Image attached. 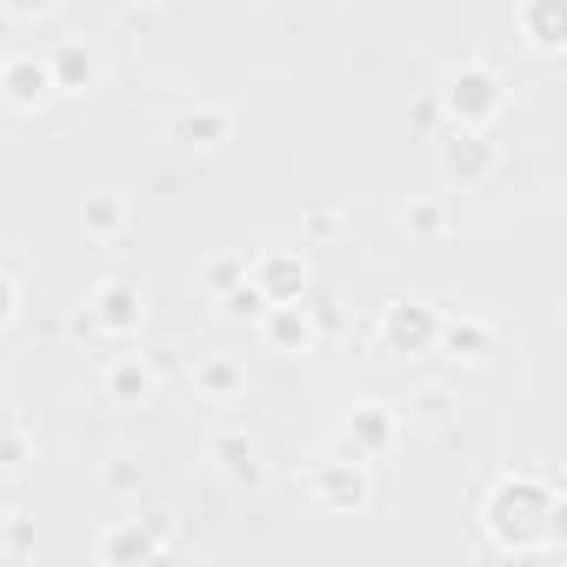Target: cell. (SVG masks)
<instances>
[{
    "label": "cell",
    "mask_w": 567,
    "mask_h": 567,
    "mask_svg": "<svg viewBox=\"0 0 567 567\" xmlns=\"http://www.w3.org/2000/svg\"><path fill=\"white\" fill-rule=\"evenodd\" d=\"M474 520L487 534V554H560V487L547 474H494Z\"/></svg>",
    "instance_id": "obj_1"
},
{
    "label": "cell",
    "mask_w": 567,
    "mask_h": 567,
    "mask_svg": "<svg viewBox=\"0 0 567 567\" xmlns=\"http://www.w3.org/2000/svg\"><path fill=\"white\" fill-rule=\"evenodd\" d=\"M434 107L447 114V127H494V121L507 114V81H501L487 61H461V68L441 74Z\"/></svg>",
    "instance_id": "obj_2"
},
{
    "label": "cell",
    "mask_w": 567,
    "mask_h": 567,
    "mask_svg": "<svg viewBox=\"0 0 567 567\" xmlns=\"http://www.w3.org/2000/svg\"><path fill=\"white\" fill-rule=\"evenodd\" d=\"M141 321H147V295H141V280H127V274H107L101 288L87 295V308L68 321L81 341H134L141 334Z\"/></svg>",
    "instance_id": "obj_3"
},
{
    "label": "cell",
    "mask_w": 567,
    "mask_h": 567,
    "mask_svg": "<svg viewBox=\"0 0 567 567\" xmlns=\"http://www.w3.org/2000/svg\"><path fill=\"white\" fill-rule=\"evenodd\" d=\"M301 487H308V501L321 514H368L374 507V461H361V454H321L301 474Z\"/></svg>",
    "instance_id": "obj_4"
},
{
    "label": "cell",
    "mask_w": 567,
    "mask_h": 567,
    "mask_svg": "<svg viewBox=\"0 0 567 567\" xmlns=\"http://www.w3.org/2000/svg\"><path fill=\"white\" fill-rule=\"evenodd\" d=\"M368 334H374L381 354L427 361V354H434V334H441V301H388Z\"/></svg>",
    "instance_id": "obj_5"
},
{
    "label": "cell",
    "mask_w": 567,
    "mask_h": 567,
    "mask_svg": "<svg viewBox=\"0 0 567 567\" xmlns=\"http://www.w3.org/2000/svg\"><path fill=\"white\" fill-rule=\"evenodd\" d=\"M434 167H441V181L461 187V194L487 187L494 167H501V141H494V127H447V141L434 147Z\"/></svg>",
    "instance_id": "obj_6"
},
{
    "label": "cell",
    "mask_w": 567,
    "mask_h": 567,
    "mask_svg": "<svg viewBox=\"0 0 567 567\" xmlns=\"http://www.w3.org/2000/svg\"><path fill=\"white\" fill-rule=\"evenodd\" d=\"M254 334H260L267 354H288L295 361V354H315L328 328H321V308L315 301H267V315L254 321Z\"/></svg>",
    "instance_id": "obj_7"
},
{
    "label": "cell",
    "mask_w": 567,
    "mask_h": 567,
    "mask_svg": "<svg viewBox=\"0 0 567 567\" xmlns=\"http://www.w3.org/2000/svg\"><path fill=\"white\" fill-rule=\"evenodd\" d=\"M401 441H408V427H401V408H388V401H354L348 421H341V447L361 454V461H381Z\"/></svg>",
    "instance_id": "obj_8"
},
{
    "label": "cell",
    "mask_w": 567,
    "mask_h": 567,
    "mask_svg": "<svg viewBox=\"0 0 567 567\" xmlns=\"http://www.w3.org/2000/svg\"><path fill=\"white\" fill-rule=\"evenodd\" d=\"M174 547H181L174 527H154L147 514H121V520L94 540V560L121 567V560H161V554H174Z\"/></svg>",
    "instance_id": "obj_9"
},
{
    "label": "cell",
    "mask_w": 567,
    "mask_h": 567,
    "mask_svg": "<svg viewBox=\"0 0 567 567\" xmlns=\"http://www.w3.org/2000/svg\"><path fill=\"white\" fill-rule=\"evenodd\" d=\"M61 87H54V68H48V54H34V48H21V54H0V101H8L14 114H34V107H48Z\"/></svg>",
    "instance_id": "obj_10"
},
{
    "label": "cell",
    "mask_w": 567,
    "mask_h": 567,
    "mask_svg": "<svg viewBox=\"0 0 567 567\" xmlns=\"http://www.w3.org/2000/svg\"><path fill=\"white\" fill-rule=\"evenodd\" d=\"M154 394H161V374L147 354H107L101 361V401L107 408L134 414V408H154Z\"/></svg>",
    "instance_id": "obj_11"
},
{
    "label": "cell",
    "mask_w": 567,
    "mask_h": 567,
    "mask_svg": "<svg viewBox=\"0 0 567 567\" xmlns=\"http://www.w3.org/2000/svg\"><path fill=\"white\" fill-rule=\"evenodd\" d=\"M247 280H254L267 301H308V288H315L301 247H267V254H254L247 260Z\"/></svg>",
    "instance_id": "obj_12"
},
{
    "label": "cell",
    "mask_w": 567,
    "mask_h": 567,
    "mask_svg": "<svg viewBox=\"0 0 567 567\" xmlns=\"http://www.w3.org/2000/svg\"><path fill=\"white\" fill-rule=\"evenodd\" d=\"M434 354H447L454 368H487L501 354V328L481 321V315H441V334H434Z\"/></svg>",
    "instance_id": "obj_13"
},
{
    "label": "cell",
    "mask_w": 567,
    "mask_h": 567,
    "mask_svg": "<svg viewBox=\"0 0 567 567\" xmlns=\"http://www.w3.org/2000/svg\"><path fill=\"white\" fill-rule=\"evenodd\" d=\"M207 461H214V474H220L227 487H260V481H267V454H260V441L240 434V427H220V434L207 441Z\"/></svg>",
    "instance_id": "obj_14"
},
{
    "label": "cell",
    "mask_w": 567,
    "mask_h": 567,
    "mask_svg": "<svg viewBox=\"0 0 567 567\" xmlns=\"http://www.w3.org/2000/svg\"><path fill=\"white\" fill-rule=\"evenodd\" d=\"M187 381H194V394H200L207 408H234V401L247 394V361H240V354H194Z\"/></svg>",
    "instance_id": "obj_15"
},
{
    "label": "cell",
    "mask_w": 567,
    "mask_h": 567,
    "mask_svg": "<svg viewBox=\"0 0 567 567\" xmlns=\"http://www.w3.org/2000/svg\"><path fill=\"white\" fill-rule=\"evenodd\" d=\"M520 41L527 54L554 61L567 48V0H520Z\"/></svg>",
    "instance_id": "obj_16"
},
{
    "label": "cell",
    "mask_w": 567,
    "mask_h": 567,
    "mask_svg": "<svg viewBox=\"0 0 567 567\" xmlns=\"http://www.w3.org/2000/svg\"><path fill=\"white\" fill-rule=\"evenodd\" d=\"M234 127H240L234 107H214V101H194V107L174 114V141H181V147H227Z\"/></svg>",
    "instance_id": "obj_17"
},
{
    "label": "cell",
    "mask_w": 567,
    "mask_h": 567,
    "mask_svg": "<svg viewBox=\"0 0 567 567\" xmlns=\"http://www.w3.org/2000/svg\"><path fill=\"white\" fill-rule=\"evenodd\" d=\"M401 234H408L414 247H441V240L454 234V200H447V194H408Z\"/></svg>",
    "instance_id": "obj_18"
},
{
    "label": "cell",
    "mask_w": 567,
    "mask_h": 567,
    "mask_svg": "<svg viewBox=\"0 0 567 567\" xmlns=\"http://www.w3.org/2000/svg\"><path fill=\"white\" fill-rule=\"evenodd\" d=\"M48 68H54V87L61 94H94L101 87V54L87 41H54L48 48Z\"/></svg>",
    "instance_id": "obj_19"
},
{
    "label": "cell",
    "mask_w": 567,
    "mask_h": 567,
    "mask_svg": "<svg viewBox=\"0 0 567 567\" xmlns=\"http://www.w3.org/2000/svg\"><path fill=\"white\" fill-rule=\"evenodd\" d=\"M134 227V200L121 194V187H94L87 200H81V234L87 240H121Z\"/></svg>",
    "instance_id": "obj_20"
},
{
    "label": "cell",
    "mask_w": 567,
    "mask_h": 567,
    "mask_svg": "<svg viewBox=\"0 0 567 567\" xmlns=\"http://www.w3.org/2000/svg\"><path fill=\"white\" fill-rule=\"evenodd\" d=\"M454 414H461V394L441 388V381H427V388H414V401L401 408V427H408V434H447Z\"/></svg>",
    "instance_id": "obj_21"
},
{
    "label": "cell",
    "mask_w": 567,
    "mask_h": 567,
    "mask_svg": "<svg viewBox=\"0 0 567 567\" xmlns=\"http://www.w3.org/2000/svg\"><path fill=\"white\" fill-rule=\"evenodd\" d=\"M34 467V427L21 414H0V481H21Z\"/></svg>",
    "instance_id": "obj_22"
},
{
    "label": "cell",
    "mask_w": 567,
    "mask_h": 567,
    "mask_svg": "<svg viewBox=\"0 0 567 567\" xmlns=\"http://www.w3.org/2000/svg\"><path fill=\"white\" fill-rule=\"evenodd\" d=\"M214 315H220L227 328H254V321L267 315V295L254 288V280H234V288H220V295H214Z\"/></svg>",
    "instance_id": "obj_23"
},
{
    "label": "cell",
    "mask_w": 567,
    "mask_h": 567,
    "mask_svg": "<svg viewBox=\"0 0 567 567\" xmlns=\"http://www.w3.org/2000/svg\"><path fill=\"white\" fill-rule=\"evenodd\" d=\"M0 14H8L14 28H48L61 14V0H0Z\"/></svg>",
    "instance_id": "obj_24"
},
{
    "label": "cell",
    "mask_w": 567,
    "mask_h": 567,
    "mask_svg": "<svg viewBox=\"0 0 567 567\" xmlns=\"http://www.w3.org/2000/svg\"><path fill=\"white\" fill-rule=\"evenodd\" d=\"M200 280H207V295H220V288H234V280H247V254H214Z\"/></svg>",
    "instance_id": "obj_25"
},
{
    "label": "cell",
    "mask_w": 567,
    "mask_h": 567,
    "mask_svg": "<svg viewBox=\"0 0 567 567\" xmlns=\"http://www.w3.org/2000/svg\"><path fill=\"white\" fill-rule=\"evenodd\" d=\"M101 481H107V494H121V501H134V494H141V467H134L127 454H114V461L101 467Z\"/></svg>",
    "instance_id": "obj_26"
},
{
    "label": "cell",
    "mask_w": 567,
    "mask_h": 567,
    "mask_svg": "<svg viewBox=\"0 0 567 567\" xmlns=\"http://www.w3.org/2000/svg\"><path fill=\"white\" fill-rule=\"evenodd\" d=\"M21 301H28V295H21V274H14V267H0V334L21 321Z\"/></svg>",
    "instance_id": "obj_27"
},
{
    "label": "cell",
    "mask_w": 567,
    "mask_h": 567,
    "mask_svg": "<svg viewBox=\"0 0 567 567\" xmlns=\"http://www.w3.org/2000/svg\"><path fill=\"white\" fill-rule=\"evenodd\" d=\"M348 220H354V214L328 200V207H315V214H308V240H334V234H348Z\"/></svg>",
    "instance_id": "obj_28"
},
{
    "label": "cell",
    "mask_w": 567,
    "mask_h": 567,
    "mask_svg": "<svg viewBox=\"0 0 567 567\" xmlns=\"http://www.w3.org/2000/svg\"><path fill=\"white\" fill-rule=\"evenodd\" d=\"M28 547H34L28 514H0V554H28Z\"/></svg>",
    "instance_id": "obj_29"
},
{
    "label": "cell",
    "mask_w": 567,
    "mask_h": 567,
    "mask_svg": "<svg viewBox=\"0 0 567 567\" xmlns=\"http://www.w3.org/2000/svg\"><path fill=\"white\" fill-rule=\"evenodd\" d=\"M127 8H161V0H127Z\"/></svg>",
    "instance_id": "obj_30"
}]
</instances>
